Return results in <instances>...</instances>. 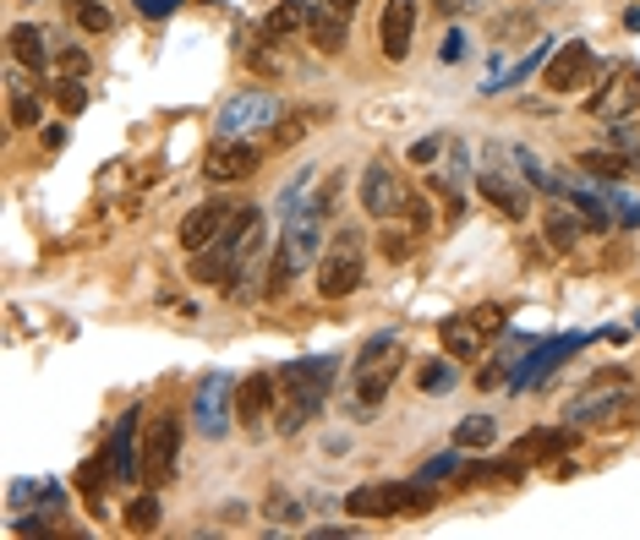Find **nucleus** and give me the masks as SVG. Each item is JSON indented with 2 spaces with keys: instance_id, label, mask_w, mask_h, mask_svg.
I'll return each mask as SVG.
<instances>
[{
  "instance_id": "nucleus-24",
  "label": "nucleus",
  "mask_w": 640,
  "mask_h": 540,
  "mask_svg": "<svg viewBox=\"0 0 640 540\" xmlns=\"http://www.w3.org/2000/svg\"><path fill=\"white\" fill-rule=\"evenodd\" d=\"M416 388H422L427 399H449V394L460 388V372H455V355H449V361H427V366L416 372Z\"/></svg>"
},
{
  "instance_id": "nucleus-1",
  "label": "nucleus",
  "mask_w": 640,
  "mask_h": 540,
  "mask_svg": "<svg viewBox=\"0 0 640 540\" xmlns=\"http://www.w3.org/2000/svg\"><path fill=\"white\" fill-rule=\"evenodd\" d=\"M405 366V344L394 339V333H378V339H367L361 344V355H356V366H350V388H356V405L372 409L383 394H389V383H394V372Z\"/></svg>"
},
{
  "instance_id": "nucleus-7",
  "label": "nucleus",
  "mask_w": 640,
  "mask_h": 540,
  "mask_svg": "<svg viewBox=\"0 0 640 540\" xmlns=\"http://www.w3.org/2000/svg\"><path fill=\"white\" fill-rule=\"evenodd\" d=\"M405 180H400V169L389 164V158H372L367 169H361V208L372 213V219H394V213H405Z\"/></svg>"
},
{
  "instance_id": "nucleus-14",
  "label": "nucleus",
  "mask_w": 640,
  "mask_h": 540,
  "mask_svg": "<svg viewBox=\"0 0 640 540\" xmlns=\"http://www.w3.org/2000/svg\"><path fill=\"white\" fill-rule=\"evenodd\" d=\"M280 383H285V394H291L296 405L318 409L323 394H328V383H334V361H291V366L280 372Z\"/></svg>"
},
{
  "instance_id": "nucleus-21",
  "label": "nucleus",
  "mask_w": 640,
  "mask_h": 540,
  "mask_svg": "<svg viewBox=\"0 0 640 540\" xmlns=\"http://www.w3.org/2000/svg\"><path fill=\"white\" fill-rule=\"evenodd\" d=\"M44 38H50V33H44V27H33V22H17V27H11V60H17V66H28L33 77L50 66V44H44Z\"/></svg>"
},
{
  "instance_id": "nucleus-8",
  "label": "nucleus",
  "mask_w": 640,
  "mask_h": 540,
  "mask_svg": "<svg viewBox=\"0 0 640 540\" xmlns=\"http://www.w3.org/2000/svg\"><path fill=\"white\" fill-rule=\"evenodd\" d=\"M597 71H603V66H597L592 44L570 38V44H564V49H558L553 60H547V77H542V82H547L553 93H581L586 82H597Z\"/></svg>"
},
{
  "instance_id": "nucleus-42",
  "label": "nucleus",
  "mask_w": 640,
  "mask_h": 540,
  "mask_svg": "<svg viewBox=\"0 0 640 540\" xmlns=\"http://www.w3.org/2000/svg\"><path fill=\"white\" fill-rule=\"evenodd\" d=\"M449 470H455V459L444 453V459H433V464H422V470H416V481H427V486H433V481H438V475H449Z\"/></svg>"
},
{
  "instance_id": "nucleus-22",
  "label": "nucleus",
  "mask_w": 640,
  "mask_h": 540,
  "mask_svg": "<svg viewBox=\"0 0 640 540\" xmlns=\"http://www.w3.org/2000/svg\"><path fill=\"white\" fill-rule=\"evenodd\" d=\"M438 339L449 344V355H455V361H477L481 350H487V339H481V328L471 322V311H460V317H444Z\"/></svg>"
},
{
  "instance_id": "nucleus-3",
  "label": "nucleus",
  "mask_w": 640,
  "mask_h": 540,
  "mask_svg": "<svg viewBox=\"0 0 640 540\" xmlns=\"http://www.w3.org/2000/svg\"><path fill=\"white\" fill-rule=\"evenodd\" d=\"M361 273H367V246H361V235L356 230H345V235H334V246L318 257V289L323 300H345L356 284H361Z\"/></svg>"
},
{
  "instance_id": "nucleus-12",
  "label": "nucleus",
  "mask_w": 640,
  "mask_h": 540,
  "mask_svg": "<svg viewBox=\"0 0 640 540\" xmlns=\"http://www.w3.org/2000/svg\"><path fill=\"white\" fill-rule=\"evenodd\" d=\"M586 110H592L597 121H625V115H636L640 110V66H619V77H614L603 93H592Z\"/></svg>"
},
{
  "instance_id": "nucleus-23",
  "label": "nucleus",
  "mask_w": 640,
  "mask_h": 540,
  "mask_svg": "<svg viewBox=\"0 0 640 540\" xmlns=\"http://www.w3.org/2000/svg\"><path fill=\"white\" fill-rule=\"evenodd\" d=\"M230 273H236V246H225V241L192 257V278L197 284H230Z\"/></svg>"
},
{
  "instance_id": "nucleus-31",
  "label": "nucleus",
  "mask_w": 640,
  "mask_h": 540,
  "mask_svg": "<svg viewBox=\"0 0 640 540\" xmlns=\"http://www.w3.org/2000/svg\"><path fill=\"white\" fill-rule=\"evenodd\" d=\"M471 322L481 328V339L492 344V339L509 328V306H503V300H487V306H477V311H471Z\"/></svg>"
},
{
  "instance_id": "nucleus-26",
  "label": "nucleus",
  "mask_w": 640,
  "mask_h": 540,
  "mask_svg": "<svg viewBox=\"0 0 640 540\" xmlns=\"http://www.w3.org/2000/svg\"><path fill=\"white\" fill-rule=\"evenodd\" d=\"M302 22H307V11H302L296 0H291V5H274V11L263 16V38H291Z\"/></svg>"
},
{
  "instance_id": "nucleus-4",
  "label": "nucleus",
  "mask_w": 640,
  "mask_h": 540,
  "mask_svg": "<svg viewBox=\"0 0 640 540\" xmlns=\"http://www.w3.org/2000/svg\"><path fill=\"white\" fill-rule=\"evenodd\" d=\"M175 459H181V415L164 409L160 420L143 431V486L160 492L175 481Z\"/></svg>"
},
{
  "instance_id": "nucleus-20",
  "label": "nucleus",
  "mask_w": 640,
  "mask_h": 540,
  "mask_svg": "<svg viewBox=\"0 0 640 540\" xmlns=\"http://www.w3.org/2000/svg\"><path fill=\"white\" fill-rule=\"evenodd\" d=\"M307 33H313V44H318L323 55H339L345 38H350V16L334 11V5H313L307 11Z\"/></svg>"
},
{
  "instance_id": "nucleus-39",
  "label": "nucleus",
  "mask_w": 640,
  "mask_h": 540,
  "mask_svg": "<svg viewBox=\"0 0 640 540\" xmlns=\"http://www.w3.org/2000/svg\"><path fill=\"white\" fill-rule=\"evenodd\" d=\"M405 213H411V235H427V224H433V208L411 197V202H405Z\"/></svg>"
},
{
  "instance_id": "nucleus-36",
  "label": "nucleus",
  "mask_w": 640,
  "mask_h": 540,
  "mask_svg": "<svg viewBox=\"0 0 640 540\" xmlns=\"http://www.w3.org/2000/svg\"><path fill=\"white\" fill-rule=\"evenodd\" d=\"M105 464H110V453H94V459H88V464L77 470V486H83L88 497H94V492L105 486Z\"/></svg>"
},
{
  "instance_id": "nucleus-27",
  "label": "nucleus",
  "mask_w": 640,
  "mask_h": 540,
  "mask_svg": "<svg viewBox=\"0 0 640 540\" xmlns=\"http://www.w3.org/2000/svg\"><path fill=\"white\" fill-rule=\"evenodd\" d=\"M72 22H77L83 33H110V27H116L110 5H99V0H72Z\"/></svg>"
},
{
  "instance_id": "nucleus-38",
  "label": "nucleus",
  "mask_w": 640,
  "mask_h": 540,
  "mask_svg": "<svg viewBox=\"0 0 640 540\" xmlns=\"http://www.w3.org/2000/svg\"><path fill=\"white\" fill-rule=\"evenodd\" d=\"M378 246H383V257H389V263H405V257H411V235H400V230H383V241H378Z\"/></svg>"
},
{
  "instance_id": "nucleus-33",
  "label": "nucleus",
  "mask_w": 640,
  "mask_h": 540,
  "mask_svg": "<svg viewBox=\"0 0 640 540\" xmlns=\"http://www.w3.org/2000/svg\"><path fill=\"white\" fill-rule=\"evenodd\" d=\"M581 169H592V175H630V158L625 153H581Z\"/></svg>"
},
{
  "instance_id": "nucleus-41",
  "label": "nucleus",
  "mask_w": 640,
  "mask_h": 540,
  "mask_svg": "<svg viewBox=\"0 0 640 540\" xmlns=\"http://www.w3.org/2000/svg\"><path fill=\"white\" fill-rule=\"evenodd\" d=\"M438 153H444V142H438V136H422V142L411 147V164H433Z\"/></svg>"
},
{
  "instance_id": "nucleus-9",
  "label": "nucleus",
  "mask_w": 640,
  "mask_h": 540,
  "mask_svg": "<svg viewBox=\"0 0 640 540\" xmlns=\"http://www.w3.org/2000/svg\"><path fill=\"white\" fill-rule=\"evenodd\" d=\"M274 121H280V99L263 88H247L219 110V136H247L252 126H274Z\"/></svg>"
},
{
  "instance_id": "nucleus-25",
  "label": "nucleus",
  "mask_w": 640,
  "mask_h": 540,
  "mask_svg": "<svg viewBox=\"0 0 640 540\" xmlns=\"http://www.w3.org/2000/svg\"><path fill=\"white\" fill-rule=\"evenodd\" d=\"M520 366H525V344H509L503 355H492V361L481 366L477 383H481V388H503V383H509V377H514Z\"/></svg>"
},
{
  "instance_id": "nucleus-5",
  "label": "nucleus",
  "mask_w": 640,
  "mask_h": 540,
  "mask_svg": "<svg viewBox=\"0 0 640 540\" xmlns=\"http://www.w3.org/2000/svg\"><path fill=\"white\" fill-rule=\"evenodd\" d=\"M318 263V213L313 219H291L285 235H280V252H274V278H269V295H285L291 278Z\"/></svg>"
},
{
  "instance_id": "nucleus-13",
  "label": "nucleus",
  "mask_w": 640,
  "mask_h": 540,
  "mask_svg": "<svg viewBox=\"0 0 640 540\" xmlns=\"http://www.w3.org/2000/svg\"><path fill=\"white\" fill-rule=\"evenodd\" d=\"M230 213H236V208H225V202H203V208H192V213L181 219V246H186V252H208V246H219L225 230H230Z\"/></svg>"
},
{
  "instance_id": "nucleus-28",
  "label": "nucleus",
  "mask_w": 640,
  "mask_h": 540,
  "mask_svg": "<svg viewBox=\"0 0 640 540\" xmlns=\"http://www.w3.org/2000/svg\"><path fill=\"white\" fill-rule=\"evenodd\" d=\"M39 115H44V99L28 93L22 82H11V126H39Z\"/></svg>"
},
{
  "instance_id": "nucleus-15",
  "label": "nucleus",
  "mask_w": 640,
  "mask_h": 540,
  "mask_svg": "<svg viewBox=\"0 0 640 540\" xmlns=\"http://www.w3.org/2000/svg\"><path fill=\"white\" fill-rule=\"evenodd\" d=\"M411 38H416V0H389L383 16H378V44L389 60H405L411 55Z\"/></svg>"
},
{
  "instance_id": "nucleus-34",
  "label": "nucleus",
  "mask_w": 640,
  "mask_h": 540,
  "mask_svg": "<svg viewBox=\"0 0 640 540\" xmlns=\"http://www.w3.org/2000/svg\"><path fill=\"white\" fill-rule=\"evenodd\" d=\"M547 241H553L558 252H570V246L581 241V224H575L570 213H547Z\"/></svg>"
},
{
  "instance_id": "nucleus-43",
  "label": "nucleus",
  "mask_w": 640,
  "mask_h": 540,
  "mask_svg": "<svg viewBox=\"0 0 640 540\" xmlns=\"http://www.w3.org/2000/svg\"><path fill=\"white\" fill-rule=\"evenodd\" d=\"M61 71H66V77L88 71V55H83V49H61Z\"/></svg>"
},
{
  "instance_id": "nucleus-10",
  "label": "nucleus",
  "mask_w": 640,
  "mask_h": 540,
  "mask_svg": "<svg viewBox=\"0 0 640 540\" xmlns=\"http://www.w3.org/2000/svg\"><path fill=\"white\" fill-rule=\"evenodd\" d=\"M230 405H236V383L230 377H208L192 399V415H197V431L203 437H230Z\"/></svg>"
},
{
  "instance_id": "nucleus-29",
  "label": "nucleus",
  "mask_w": 640,
  "mask_h": 540,
  "mask_svg": "<svg viewBox=\"0 0 640 540\" xmlns=\"http://www.w3.org/2000/svg\"><path fill=\"white\" fill-rule=\"evenodd\" d=\"M127 530H132V536H154V530H160V503H154V492L138 497V503H127Z\"/></svg>"
},
{
  "instance_id": "nucleus-16",
  "label": "nucleus",
  "mask_w": 640,
  "mask_h": 540,
  "mask_svg": "<svg viewBox=\"0 0 640 540\" xmlns=\"http://www.w3.org/2000/svg\"><path fill=\"white\" fill-rule=\"evenodd\" d=\"M138 409H127L121 415V426H116V437H110V470H116V481H143V464H138V442H143V431H138Z\"/></svg>"
},
{
  "instance_id": "nucleus-19",
  "label": "nucleus",
  "mask_w": 640,
  "mask_h": 540,
  "mask_svg": "<svg viewBox=\"0 0 640 540\" xmlns=\"http://www.w3.org/2000/svg\"><path fill=\"white\" fill-rule=\"evenodd\" d=\"M274 399H280L274 377H269V372H252V377L236 388V420H241V426H258V420L274 409Z\"/></svg>"
},
{
  "instance_id": "nucleus-2",
  "label": "nucleus",
  "mask_w": 640,
  "mask_h": 540,
  "mask_svg": "<svg viewBox=\"0 0 640 540\" xmlns=\"http://www.w3.org/2000/svg\"><path fill=\"white\" fill-rule=\"evenodd\" d=\"M427 508H433V486L427 481H416V486L378 481V486H356L345 497V514L350 519H400V514H427Z\"/></svg>"
},
{
  "instance_id": "nucleus-35",
  "label": "nucleus",
  "mask_w": 640,
  "mask_h": 540,
  "mask_svg": "<svg viewBox=\"0 0 640 540\" xmlns=\"http://www.w3.org/2000/svg\"><path fill=\"white\" fill-rule=\"evenodd\" d=\"M55 99H61V110H66V115H83V110H88V88H83L77 77H66Z\"/></svg>"
},
{
  "instance_id": "nucleus-18",
  "label": "nucleus",
  "mask_w": 640,
  "mask_h": 540,
  "mask_svg": "<svg viewBox=\"0 0 640 540\" xmlns=\"http://www.w3.org/2000/svg\"><path fill=\"white\" fill-rule=\"evenodd\" d=\"M581 442V431H564V426H547V431H531V437H520L514 442V464H542V459H558V453H570Z\"/></svg>"
},
{
  "instance_id": "nucleus-6",
  "label": "nucleus",
  "mask_w": 640,
  "mask_h": 540,
  "mask_svg": "<svg viewBox=\"0 0 640 540\" xmlns=\"http://www.w3.org/2000/svg\"><path fill=\"white\" fill-rule=\"evenodd\" d=\"M630 394V372H597L592 383H586V394H575L570 405H564V420L570 426H608L614 420V405Z\"/></svg>"
},
{
  "instance_id": "nucleus-37",
  "label": "nucleus",
  "mask_w": 640,
  "mask_h": 540,
  "mask_svg": "<svg viewBox=\"0 0 640 540\" xmlns=\"http://www.w3.org/2000/svg\"><path fill=\"white\" fill-rule=\"evenodd\" d=\"M614 147H625V153H640V115H625V121L614 126Z\"/></svg>"
},
{
  "instance_id": "nucleus-17",
  "label": "nucleus",
  "mask_w": 640,
  "mask_h": 540,
  "mask_svg": "<svg viewBox=\"0 0 640 540\" xmlns=\"http://www.w3.org/2000/svg\"><path fill=\"white\" fill-rule=\"evenodd\" d=\"M477 197L487 208H498L503 219H525V213H531V197H525L514 180H503L498 169H477Z\"/></svg>"
},
{
  "instance_id": "nucleus-32",
  "label": "nucleus",
  "mask_w": 640,
  "mask_h": 540,
  "mask_svg": "<svg viewBox=\"0 0 640 540\" xmlns=\"http://www.w3.org/2000/svg\"><path fill=\"white\" fill-rule=\"evenodd\" d=\"M263 514H269V519H280V525H302V519H307V508H302L291 492H269Z\"/></svg>"
},
{
  "instance_id": "nucleus-44",
  "label": "nucleus",
  "mask_w": 640,
  "mask_h": 540,
  "mask_svg": "<svg viewBox=\"0 0 640 540\" xmlns=\"http://www.w3.org/2000/svg\"><path fill=\"white\" fill-rule=\"evenodd\" d=\"M328 5H334V11H345V16H350V11H356V5H361V0H328Z\"/></svg>"
},
{
  "instance_id": "nucleus-30",
  "label": "nucleus",
  "mask_w": 640,
  "mask_h": 540,
  "mask_svg": "<svg viewBox=\"0 0 640 540\" xmlns=\"http://www.w3.org/2000/svg\"><path fill=\"white\" fill-rule=\"evenodd\" d=\"M492 431H498L492 415H466V420L455 426V442H460V448H492Z\"/></svg>"
},
{
  "instance_id": "nucleus-40",
  "label": "nucleus",
  "mask_w": 640,
  "mask_h": 540,
  "mask_svg": "<svg viewBox=\"0 0 640 540\" xmlns=\"http://www.w3.org/2000/svg\"><path fill=\"white\" fill-rule=\"evenodd\" d=\"M138 11H143V16H154V22H164V16H175V11H181V0H138Z\"/></svg>"
},
{
  "instance_id": "nucleus-11",
  "label": "nucleus",
  "mask_w": 640,
  "mask_h": 540,
  "mask_svg": "<svg viewBox=\"0 0 640 540\" xmlns=\"http://www.w3.org/2000/svg\"><path fill=\"white\" fill-rule=\"evenodd\" d=\"M258 142H247V136H219L214 147H208V158H203V175L208 180H241V175H252L258 169Z\"/></svg>"
}]
</instances>
